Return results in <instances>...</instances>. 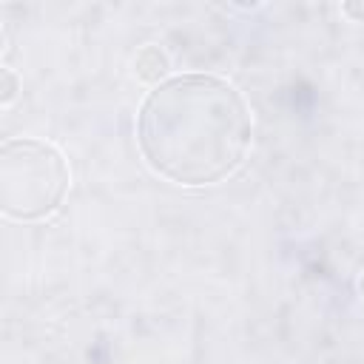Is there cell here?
I'll use <instances>...</instances> for the list:
<instances>
[{"instance_id": "1", "label": "cell", "mask_w": 364, "mask_h": 364, "mask_svg": "<svg viewBox=\"0 0 364 364\" xmlns=\"http://www.w3.org/2000/svg\"><path fill=\"white\" fill-rule=\"evenodd\" d=\"M250 136V105L216 74L168 77L136 114V142L148 168L188 188L230 176L245 162Z\"/></svg>"}, {"instance_id": "2", "label": "cell", "mask_w": 364, "mask_h": 364, "mask_svg": "<svg viewBox=\"0 0 364 364\" xmlns=\"http://www.w3.org/2000/svg\"><path fill=\"white\" fill-rule=\"evenodd\" d=\"M71 185L65 156L40 139H6L0 148V210L11 219L54 213Z\"/></svg>"}, {"instance_id": "3", "label": "cell", "mask_w": 364, "mask_h": 364, "mask_svg": "<svg viewBox=\"0 0 364 364\" xmlns=\"http://www.w3.org/2000/svg\"><path fill=\"white\" fill-rule=\"evenodd\" d=\"M134 68H136V77L139 80L159 85L162 77L168 74V54L159 46H145V48H139V54L134 60Z\"/></svg>"}, {"instance_id": "4", "label": "cell", "mask_w": 364, "mask_h": 364, "mask_svg": "<svg viewBox=\"0 0 364 364\" xmlns=\"http://www.w3.org/2000/svg\"><path fill=\"white\" fill-rule=\"evenodd\" d=\"M0 77H3V88H0L3 94H0V102L9 105V102L17 97V91H20V80H17V74H14L11 68H3Z\"/></svg>"}, {"instance_id": "5", "label": "cell", "mask_w": 364, "mask_h": 364, "mask_svg": "<svg viewBox=\"0 0 364 364\" xmlns=\"http://www.w3.org/2000/svg\"><path fill=\"white\" fill-rule=\"evenodd\" d=\"M341 11H344L347 17H353V20H358V23L364 20V3H344Z\"/></svg>"}, {"instance_id": "6", "label": "cell", "mask_w": 364, "mask_h": 364, "mask_svg": "<svg viewBox=\"0 0 364 364\" xmlns=\"http://www.w3.org/2000/svg\"><path fill=\"white\" fill-rule=\"evenodd\" d=\"M358 290H361V296H364V273H361V279H358Z\"/></svg>"}]
</instances>
